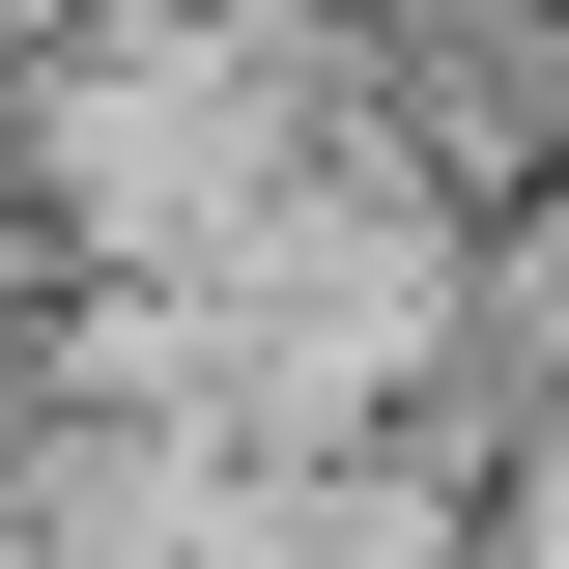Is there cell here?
Masks as SVG:
<instances>
[{
    "label": "cell",
    "instance_id": "6da1fadb",
    "mask_svg": "<svg viewBox=\"0 0 569 569\" xmlns=\"http://www.w3.org/2000/svg\"><path fill=\"white\" fill-rule=\"evenodd\" d=\"M456 399H569V171H512L456 228Z\"/></svg>",
    "mask_w": 569,
    "mask_h": 569
},
{
    "label": "cell",
    "instance_id": "7a4b0ae2",
    "mask_svg": "<svg viewBox=\"0 0 569 569\" xmlns=\"http://www.w3.org/2000/svg\"><path fill=\"white\" fill-rule=\"evenodd\" d=\"M257 569H485V512H456V456H284Z\"/></svg>",
    "mask_w": 569,
    "mask_h": 569
},
{
    "label": "cell",
    "instance_id": "3957f363",
    "mask_svg": "<svg viewBox=\"0 0 569 569\" xmlns=\"http://www.w3.org/2000/svg\"><path fill=\"white\" fill-rule=\"evenodd\" d=\"M456 512H485V569H569V399H485V427H456Z\"/></svg>",
    "mask_w": 569,
    "mask_h": 569
}]
</instances>
